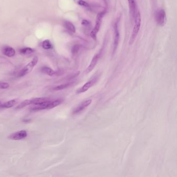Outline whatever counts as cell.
<instances>
[{
	"instance_id": "obj_12",
	"label": "cell",
	"mask_w": 177,
	"mask_h": 177,
	"mask_svg": "<svg viewBox=\"0 0 177 177\" xmlns=\"http://www.w3.org/2000/svg\"><path fill=\"white\" fill-rule=\"evenodd\" d=\"M62 102V99H58L55 100H52L49 102H47L46 104V110H49V109H53L54 108L57 107L58 105H60Z\"/></svg>"
},
{
	"instance_id": "obj_16",
	"label": "cell",
	"mask_w": 177,
	"mask_h": 177,
	"mask_svg": "<svg viewBox=\"0 0 177 177\" xmlns=\"http://www.w3.org/2000/svg\"><path fill=\"white\" fill-rule=\"evenodd\" d=\"M64 25H65V27L68 30L70 31L71 32H73V33L75 32L76 29H75V26L71 22H68V21H65V23H64Z\"/></svg>"
},
{
	"instance_id": "obj_18",
	"label": "cell",
	"mask_w": 177,
	"mask_h": 177,
	"mask_svg": "<svg viewBox=\"0 0 177 177\" xmlns=\"http://www.w3.org/2000/svg\"><path fill=\"white\" fill-rule=\"evenodd\" d=\"M70 85V83H68L63 84H61L60 85H58L56 87L53 88V89L54 90H56V91H58V90H62L66 88L67 87H69V86Z\"/></svg>"
},
{
	"instance_id": "obj_23",
	"label": "cell",
	"mask_w": 177,
	"mask_h": 177,
	"mask_svg": "<svg viewBox=\"0 0 177 177\" xmlns=\"http://www.w3.org/2000/svg\"><path fill=\"white\" fill-rule=\"evenodd\" d=\"M82 25H83L84 26L88 25L89 24V22L88 21H87L86 20H83V22H82Z\"/></svg>"
},
{
	"instance_id": "obj_8",
	"label": "cell",
	"mask_w": 177,
	"mask_h": 177,
	"mask_svg": "<svg viewBox=\"0 0 177 177\" xmlns=\"http://www.w3.org/2000/svg\"><path fill=\"white\" fill-rule=\"evenodd\" d=\"M52 100L51 99L48 97H39V98H35L31 99V104H32L35 105H39V104H44V103L49 102Z\"/></svg>"
},
{
	"instance_id": "obj_2",
	"label": "cell",
	"mask_w": 177,
	"mask_h": 177,
	"mask_svg": "<svg viewBox=\"0 0 177 177\" xmlns=\"http://www.w3.org/2000/svg\"><path fill=\"white\" fill-rule=\"evenodd\" d=\"M104 14H105V12L103 11V12H101V13H99L97 15L96 20L95 26L94 29H92V30L90 32V36L94 40L96 39L97 33H98V32L100 30L101 24V22H102V18H103Z\"/></svg>"
},
{
	"instance_id": "obj_10",
	"label": "cell",
	"mask_w": 177,
	"mask_h": 177,
	"mask_svg": "<svg viewBox=\"0 0 177 177\" xmlns=\"http://www.w3.org/2000/svg\"><path fill=\"white\" fill-rule=\"evenodd\" d=\"M95 81V80L94 79V80H92L87 82L83 86V87H81V88L79 89L78 90H77V94H81V93H83V92H84L87 91V90H88L89 88H90V87L92 86V85H94Z\"/></svg>"
},
{
	"instance_id": "obj_21",
	"label": "cell",
	"mask_w": 177,
	"mask_h": 177,
	"mask_svg": "<svg viewBox=\"0 0 177 177\" xmlns=\"http://www.w3.org/2000/svg\"><path fill=\"white\" fill-rule=\"evenodd\" d=\"M10 87V84L6 82H0V89H7Z\"/></svg>"
},
{
	"instance_id": "obj_5",
	"label": "cell",
	"mask_w": 177,
	"mask_h": 177,
	"mask_svg": "<svg viewBox=\"0 0 177 177\" xmlns=\"http://www.w3.org/2000/svg\"><path fill=\"white\" fill-rule=\"evenodd\" d=\"M28 136L27 131L25 130H20L10 135L9 138L13 140H21L25 139Z\"/></svg>"
},
{
	"instance_id": "obj_13",
	"label": "cell",
	"mask_w": 177,
	"mask_h": 177,
	"mask_svg": "<svg viewBox=\"0 0 177 177\" xmlns=\"http://www.w3.org/2000/svg\"><path fill=\"white\" fill-rule=\"evenodd\" d=\"M17 102H18L17 99H13V100L6 101L3 104H1L0 107L4 108H10L15 106L17 104Z\"/></svg>"
},
{
	"instance_id": "obj_20",
	"label": "cell",
	"mask_w": 177,
	"mask_h": 177,
	"mask_svg": "<svg viewBox=\"0 0 177 177\" xmlns=\"http://www.w3.org/2000/svg\"><path fill=\"white\" fill-rule=\"evenodd\" d=\"M42 46L45 49H49L52 48V45L49 41L48 40H45L43 42Z\"/></svg>"
},
{
	"instance_id": "obj_6",
	"label": "cell",
	"mask_w": 177,
	"mask_h": 177,
	"mask_svg": "<svg viewBox=\"0 0 177 177\" xmlns=\"http://www.w3.org/2000/svg\"><path fill=\"white\" fill-rule=\"evenodd\" d=\"M92 100L91 99H88V100H87L84 101H83V102H81V103L73 111V113H79L80 112L84 110L85 108H86L88 106L90 105V104H92Z\"/></svg>"
},
{
	"instance_id": "obj_11",
	"label": "cell",
	"mask_w": 177,
	"mask_h": 177,
	"mask_svg": "<svg viewBox=\"0 0 177 177\" xmlns=\"http://www.w3.org/2000/svg\"><path fill=\"white\" fill-rule=\"evenodd\" d=\"M129 3L130 10V17L132 20H134L136 15V3L135 0H127Z\"/></svg>"
},
{
	"instance_id": "obj_15",
	"label": "cell",
	"mask_w": 177,
	"mask_h": 177,
	"mask_svg": "<svg viewBox=\"0 0 177 177\" xmlns=\"http://www.w3.org/2000/svg\"><path fill=\"white\" fill-rule=\"evenodd\" d=\"M41 71H42V72L43 73L46 74H47L49 76H53V75H55L56 74V72L55 71H54L53 69L49 68V67H43L42 69H41Z\"/></svg>"
},
{
	"instance_id": "obj_7",
	"label": "cell",
	"mask_w": 177,
	"mask_h": 177,
	"mask_svg": "<svg viewBox=\"0 0 177 177\" xmlns=\"http://www.w3.org/2000/svg\"><path fill=\"white\" fill-rule=\"evenodd\" d=\"M114 38L113 43V52H115L117 49V46L119 44V39H120V33L118 29L117 22H115L114 24Z\"/></svg>"
},
{
	"instance_id": "obj_19",
	"label": "cell",
	"mask_w": 177,
	"mask_h": 177,
	"mask_svg": "<svg viewBox=\"0 0 177 177\" xmlns=\"http://www.w3.org/2000/svg\"><path fill=\"white\" fill-rule=\"evenodd\" d=\"M34 52L33 49L29 47H27V48H24V49H22L20 50V53L23 54V55H29L31 53H32Z\"/></svg>"
},
{
	"instance_id": "obj_4",
	"label": "cell",
	"mask_w": 177,
	"mask_h": 177,
	"mask_svg": "<svg viewBox=\"0 0 177 177\" xmlns=\"http://www.w3.org/2000/svg\"><path fill=\"white\" fill-rule=\"evenodd\" d=\"M155 20L158 25L163 26L166 21V15L164 10L160 9L157 10L155 13Z\"/></svg>"
},
{
	"instance_id": "obj_17",
	"label": "cell",
	"mask_w": 177,
	"mask_h": 177,
	"mask_svg": "<svg viewBox=\"0 0 177 177\" xmlns=\"http://www.w3.org/2000/svg\"><path fill=\"white\" fill-rule=\"evenodd\" d=\"M30 104H31V99H30H30H27V100L23 101L21 102L19 104L17 105V107H16V109H22V108H23L24 107H26L27 105H30Z\"/></svg>"
},
{
	"instance_id": "obj_9",
	"label": "cell",
	"mask_w": 177,
	"mask_h": 177,
	"mask_svg": "<svg viewBox=\"0 0 177 177\" xmlns=\"http://www.w3.org/2000/svg\"><path fill=\"white\" fill-rule=\"evenodd\" d=\"M99 54H96L95 56H94L92 59V61L90 62L89 65L88 67H87V68L86 70V72L88 73L89 72H91L94 68L95 67L96 65H97L98 61L99 58Z\"/></svg>"
},
{
	"instance_id": "obj_14",
	"label": "cell",
	"mask_w": 177,
	"mask_h": 177,
	"mask_svg": "<svg viewBox=\"0 0 177 177\" xmlns=\"http://www.w3.org/2000/svg\"><path fill=\"white\" fill-rule=\"evenodd\" d=\"M15 50L12 47H5V49H4L3 53L5 56H6L7 57H13L15 55Z\"/></svg>"
},
{
	"instance_id": "obj_1",
	"label": "cell",
	"mask_w": 177,
	"mask_h": 177,
	"mask_svg": "<svg viewBox=\"0 0 177 177\" xmlns=\"http://www.w3.org/2000/svg\"><path fill=\"white\" fill-rule=\"evenodd\" d=\"M135 25H134L133 31H132V34L131 36L130 42L129 44L130 45L132 44L135 40L136 37H137L138 33L139 31V29L140 28L141 22V19L140 14L139 12H138L135 15Z\"/></svg>"
},
{
	"instance_id": "obj_3",
	"label": "cell",
	"mask_w": 177,
	"mask_h": 177,
	"mask_svg": "<svg viewBox=\"0 0 177 177\" xmlns=\"http://www.w3.org/2000/svg\"><path fill=\"white\" fill-rule=\"evenodd\" d=\"M38 57H34L33 59L30 62H29L28 64H27V65H26L25 67L22 69V70L21 71L19 72L18 75L19 77H24L25 75H27V74L31 72L32 70H33V69L34 68V67L37 65V64L38 62Z\"/></svg>"
},
{
	"instance_id": "obj_22",
	"label": "cell",
	"mask_w": 177,
	"mask_h": 177,
	"mask_svg": "<svg viewBox=\"0 0 177 177\" xmlns=\"http://www.w3.org/2000/svg\"><path fill=\"white\" fill-rule=\"evenodd\" d=\"M78 4L80 6L84 7H88L89 4L87 2H86L84 0H79L78 1Z\"/></svg>"
},
{
	"instance_id": "obj_24",
	"label": "cell",
	"mask_w": 177,
	"mask_h": 177,
	"mask_svg": "<svg viewBox=\"0 0 177 177\" xmlns=\"http://www.w3.org/2000/svg\"><path fill=\"white\" fill-rule=\"evenodd\" d=\"M1 104V101H0V104Z\"/></svg>"
}]
</instances>
